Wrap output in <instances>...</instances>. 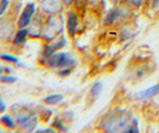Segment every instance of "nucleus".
I'll return each mask as SVG.
<instances>
[{
	"label": "nucleus",
	"mask_w": 159,
	"mask_h": 133,
	"mask_svg": "<svg viewBox=\"0 0 159 133\" xmlns=\"http://www.w3.org/2000/svg\"><path fill=\"white\" fill-rule=\"evenodd\" d=\"M49 63L51 66H66V64L74 63V61L68 57L66 53H51L50 55V60Z\"/></svg>",
	"instance_id": "2"
},
{
	"label": "nucleus",
	"mask_w": 159,
	"mask_h": 133,
	"mask_svg": "<svg viewBox=\"0 0 159 133\" xmlns=\"http://www.w3.org/2000/svg\"><path fill=\"white\" fill-rule=\"evenodd\" d=\"M18 124L23 128H25L27 131H31L34 128L36 124H37V119L36 117H29V115H23L18 118Z\"/></svg>",
	"instance_id": "4"
},
{
	"label": "nucleus",
	"mask_w": 159,
	"mask_h": 133,
	"mask_svg": "<svg viewBox=\"0 0 159 133\" xmlns=\"http://www.w3.org/2000/svg\"><path fill=\"white\" fill-rule=\"evenodd\" d=\"M26 36H27V31L26 30H20L19 32L17 33V36L14 37V39H13V43L14 44H21L24 40L26 39Z\"/></svg>",
	"instance_id": "9"
},
{
	"label": "nucleus",
	"mask_w": 159,
	"mask_h": 133,
	"mask_svg": "<svg viewBox=\"0 0 159 133\" xmlns=\"http://www.w3.org/2000/svg\"><path fill=\"white\" fill-rule=\"evenodd\" d=\"M101 88H102L101 83H95L93 86V88H92V94H93L94 96H98L99 93L101 92Z\"/></svg>",
	"instance_id": "11"
},
{
	"label": "nucleus",
	"mask_w": 159,
	"mask_h": 133,
	"mask_svg": "<svg viewBox=\"0 0 159 133\" xmlns=\"http://www.w3.org/2000/svg\"><path fill=\"white\" fill-rule=\"evenodd\" d=\"M62 100V95H60V94H55V95H51V96H49V98H47L45 99V102L47 103H49V105H56L58 101H61Z\"/></svg>",
	"instance_id": "10"
},
{
	"label": "nucleus",
	"mask_w": 159,
	"mask_h": 133,
	"mask_svg": "<svg viewBox=\"0 0 159 133\" xmlns=\"http://www.w3.org/2000/svg\"><path fill=\"white\" fill-rule=\"evenodd\" d=\"M0 81H1V82H8V83H11V82H14L16 79H14V77H11V76L4 75V76H0Z\"/></svg>",
	"instance_id": "15"
},
{
	"label": "nucleus",
	"mask_w": 159,
	"mask_h": 133,
	"mask_svg": "<svg viewBox=\"0 0 159 133\" xmlns=\"http://www.w3.org/2000/svg\"><path fill=\"white\" fill-rule=\"evenodd\" d=\"M152 6L153 8H157L159 6V0H152Z\"/></svg>",
	"instance_id": "18"
},
{
	"label": "nucleus",
	"mask_w": 159,
	"mask_h": 133,
	"mask_svg": "<svg viewBox=\"0 0 159 133\" xmlns=\"http://www.w3.org/2000/svg\"><path fill=\"white\" fill-rule=\"evenodd\" d=\"M1 121H2V122H4V124H5L6 126H8V127H13L14 126V122L11 119H10L7 115L2 117V118H1Z\"/></svg>",
	"instance_id": "12"
},
{
	"label": "nucleus",
	"mask_w": 159,
	"mask_h": 133,
	"mask_svg": "<svg viewBox=\"0 0 159 133\" xmlns=\"http://www.w3.org/2000/svg\"><path fill=\"white\" fill-rule=\"evenodd\" d=\"M125 14H126V12L122 8H116V10H114V11H112L111 13L108 14L107 23H113V21H115V20L119 19V18H122Z\"/></svg>",
	"instance_id": "7"
},
{
	"label": "nucleus",
	"mask_w": 159,
	"mask_h": 133,
	"mask_svg": "<svg viewBox=\"0 0 159 133\" xmlns=\"http://www.w3.org/2000/svg\"><path fill=\"white\" fill-rule=\"evenodd\" d=\"M111 1H113V2H115V1H116V0H111Z\"/></svg>",
	"instance_id": "20"
},
{
	"label": "nucleus",
	"mask_w": 159,
	"mask_h": 133,
	"mask_svg": "<svg viewBox=\"0 0 159 133\" xmlns=\"http://www.w3.org/2000/svg\"><path fill=\"white\" fill-rule=\"evenodd\" d=\"M33 13H34V4H29L25 10L23 11V14L19 19V27H25L30 23V20L32 18Z\"/></svg>",
	"instance_id": "3"
},
{
	"label": "nucleus",
	"mask_w": 159,
	"mask_h": 133,
	"mask_svg": "<svg viewBox=\"0 0 159 133\" xmlns=\"http://www.w3.org/2000/svg\"><path fill=\"white\" fill-rule=\"evenodd\" d=\"M4 111H5V105H4L2 100H1V98H0V113L4 112Z\"/></svg>",
	"instance_id": "17"
},
{
	"label": "nucleus",
	"mask_w": 159,
	"mask_h": 133,
	"mask_svg": "<svg viewBox=\"0 0 159 133\" xmlns=\"http://www.w3.org/2000/svg\"><path fill=\"white\" fill-rule=\"evenodd\" d=\"M77 26V18L74 13H69L68 16V31L70 34H74Z\"/></svg>",
	"instance_id": "8"
},
{
	"label": "nucleus",
	"mask_w": 159,
	"mask_h": 133,
	"mask_svg": "<svg viewBox=\"0 0 159 133\" xmlns=\"http://www.w3.org/2000/svg\"><path fill=\"white\" fill-rule=\"evenodd\" d=\"M103 128L108 132H137V120L126 112L112 113L103 120Z\"/></svg>",
	"instance_id": "1"
},
{
	"label": "nucleus",
	"mask_w": 159,
	"mask_h": 133,
	"mask_svg": "<svg viewBox=\"0 0 159 133\" xmlns=\"http://www.w3.org/2000/svg\"><path fill=\"white\" fill-rule=\"evenodd\" d=\"M0 58H1V60L8 61V62H13V63H17V62H18V60H17L16 57L10 56V55H1V56H0Z\"/></svg>",
	"instance_id": "13"
},
{
	"label": "nucleus",
	"mask_w": 159,
	"mask_h": 133,
	"mask_svg": "<svg viewBox=\"0 0 159 133\" xmlns=\"http://www.w3.org/2000/svg\"><path fill=\"white\" fill-rule=\"evenodd\" d=\"M63 1H64V2H66V4H69V2H70V1H71V0H63Z\"/></svg>",
	"instance_id": "19"
},
{
	"label": "nucleus",
	"mask_w": 159,
	"mask_h": 133,
	"mask_svg": "<svg viewBox=\"0 0 159 133\" xmlns=\"http://www.w3.org/2000/svg\"><path fill=\"white\" fill-rule=\"evenodd\" d=\"M60 7V1L58 0H45L43 4V8L47 12H55Z\"/></svg>",
	"instance_id": "6"
},
{
	"label": "nucleus",
	"mask_w": 159,
	"mask_h": 133,
	"mask_svg": "<svg viewBox=\"0 0 159 133\" xmlns=\"http://www.w3.org/2000/svg\"><path fill=\"white\" fill-rule=\"evenodd\" d=\"M131 2H132L133 5H135V6H140L144 2V0H131Z\"/></svg>",
	"instance_id": "16"
},
{
	"label": "nucleus",
	"mask_w": 159,
	"mask_h": 133,
	"mask_svg": "<svg viewBox=\"0 0 159 133\" xmlns=\"http://www.w3.org/2000/svg\"><path fill=\"white\" fill-rule=\"evenodd\" d=\"M158 93H159V83L153 87H150L148 89H145V90L139 92V93L137 94V99H139V100L147 99V98H151V96H153V95H156V94H158Z\"/></svg>",
	"instance_id": "5"
},
{
	"label": "nucleus",
	"mask_w": 159,
	"mask_h": 133,
	"mask_svg": "<svg viewBox=\"0 0 159 133\" xmlns=\"http://www.w3.org/2000/svg\"><path fill=\"white\" fill-rule=\"evenodd\" d=\"M7 4H8L7 0H0V16L5 12V10H6V7H7Z\"/></svg>",
	"instance_id": "14"
}]
</instances>
